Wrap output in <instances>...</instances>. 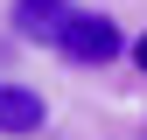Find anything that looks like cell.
I'll return each instance as SVG.
<instances>
[{
  "instance_id": "cell-3",
  "label": "cell",
  "mask_w": 147,
  "mask_h": 140,
  "mask_svg": "<svg viewBox=\"0 0 147 140\" xmlns=\"http://www.w3.org/2000/svg\"><path fill=\"white\" fill-rule=\"evenodd\" d=\"M63 21H70V0H14V35L21 42H49L56 49Z\"/></svg>"
},
{
  "instance_id": "cell-2",
  "label": "cell",
  "mask_w": 147,
  "mask_h": 140,
  "mask_svg": "<svg viewBox=\"0 0 147 140\" xmlns=\"http://www.w3.org/2000/svg\"><path fill=\"white\" fill-rule=\"evenodd\" d=\"M42 119H49L42 91H28V84H0V140H28V133H42Z\"/></svg>"
},
{
  "instance_id": "cell-4",
  "label": "cell",
  "mask_w": 147,
  "mask_h": 140,
  "mask_svg": "<svg viewBox=\"0 0 147 140\" xmlns=\"http://www.w3.org/2000/svg\"><path fill=\"white\" fill-rule=\"evenodd\" d=\"M133 63H140V70H147V35H140V42H133Z\"/></svg>"
},
{
  "instance_id": "cell-1",
  "label": "cell",
  "mask_w": 147,
  "mask_h": 140,
  "mask_svg": "<svg viewBox=\"0 0 147 140\" xmlns=\"http://www.w3.org/2000/svg\"><path fill=\"white\" fill-rule=\"evenodd\" d=\"M119 49H126V42H119V28L105 21V14H77V7H70V21H63V35H56V56L98 70V63H112Z\"/></svg>"
}]
</instances>
